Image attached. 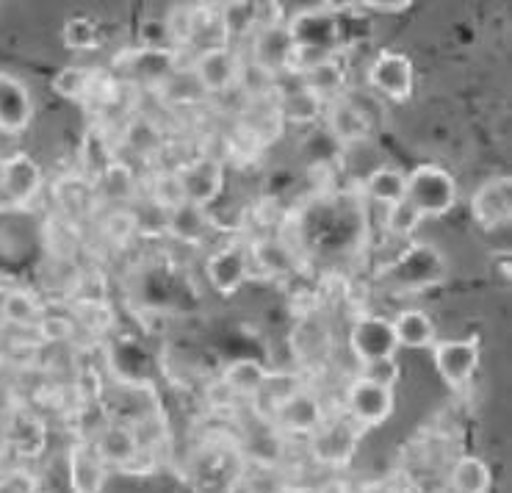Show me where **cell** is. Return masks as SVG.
<instances>
[{
	"label": "cell",
	"mask_w": 512,
	"mask_h": 493,
	"mask_svg": "<svg viewBox=\"0 0 512 493\" xmlns=\"http://www.w3.org/2000/svg\"><path fill=\"white\" fill-rule=\"evenodd\" d=\"M405 200L424 219L446 217L457 203V181L438 164H418L407 172Z\"/></svg>",
	"instance_id": "6da1fadb"
},
{
	"label": "cell",
	"mask_w": 512,
	"mask_h": 493,
	"mask_svg": "<svg viewBox=\"0 0 512 493\" xmlns=\"http://www.w3.org/2000/svg\"><path fill=\"white\" fill-rule=\"evenodd\" d=\"M360 427L349 416H324V421L308 435L310 455L330 469H344L358 452Z\"/></svg>",
	"instance_id": "7a4b0ae2"
},
{
	"label": "cell",
	"mask_w": 512,
	"mask_h": 493,
	"mask_svg": "<svg viewBox=\"0 0 512 493\" xmlns=\"http://www.w3.org/2000/svg\"><path fill=\"white\" fill-rule=\"evenodd\" d=\"M366 84L374 95L391 103H407L416 92V70L413 61L399 50H380L366 67Z\"/></svg>",
	"instance_id": "3957f363"
},
{
	"label": "cell",
	"mask_w": 512,
	"mask_h": 493,
	"mask_svg": "<svg viewBox=\"0 0 512 493\" xmlns=\"http://www.w3.org/2000/svg\"><path fill=\"white\" fill-rule=\"evenodd\" d=\"M346 347L358 363L380 361V358H393L399 352L393 325L388 316L380 313H360L352 319L349 333H346Z\"/></svg>",
	"instance_id": "277c9868"
},
{
	"label": "cell",
	"mask_w": 512,
	"mask_h": 493,
	"mask_svg": "<svg viewBox=\"0 0 512 493\" xmlns=\"http://www.w3.org/2000/svg\"><path fill=\"white\" fill-rule=\"evenodd\" d=\"M288 34L294 39V48L319 50L327 56L341 53V23L335 17V9H305L297 12L286 23Z\"/></svg>",
	"instance_id": "5b68a950"
},
{
	"label": "cell",
	"mask_w": 512,
	"mask_h": 493,
	"mask_svg": "<svg viewBox=\"0 0 512 493\" xmlns=\"http://www.w3.org/2000/svg\"><path fill=\"white\" fill-rule=\"evenodd\" d=\"M241 61L244 56H239L230 45L205 48L191 61V78L205 95H225L233 86H239Z\"/></svg>",
	"instance_id": "8992f818"
},
{
	"label": "cell",
	"mask_w": 512,
	"mask_h": 493,
	"mask_svg": "<svg viewBox=\"0 0 512 493\" xmlns=\"http://www.w3.org/2000/svg\"><path fill=\"white\" fill-rule=\"evenodd\" d=\"M175 172H178L180 186L186 194V203L208 208L225 192V161L222 158L200 153L175 167Z\"/></svg>",
	"instance_id": "52a82bcc"
},
{
	"label": "cell",
	"mask_w": 512,
	"mask_h": 493,
	"mask_svg": "<svg viewBox=\"0 0 512 493\" xmlns=\"http://www.w3.org/2000/svg\"><path fill=\"white\" fill-rule=\"evenodd\" d=\"M344 408L346 416L355 421L360 430L380 427L391 419L393 408H396V391L369 383L363 377H352V383L346 385Z\"/></svg>",
	"instance_id": "ba28073f"
},
{
	"label": "cell",
	"mask_w": 512,
	"mask_h": 493,
	"mask_svg": "<svg viewBox=\"0 0 512 493\" xmlns=\"http://www.w3.org/2000/svg\"><path fill=\"white\" fill-rule=\"evenodd\" d=\"M479 358H482V344H479L477 336L449 338V341L432 344L435 372L443 383L452 385V388H465L471 383V377L479 369Z\"/></svg>",
	"instance_id": "9c48e42d"
},
{
	"label": "cell",
	"mask_w": 512,
	"mask_h": 493,
	"mask_svg": "<svg viewBox=\"0 0 512 493\" xmlns=\"http://www.w3.org/2000/svg\"><path fill=\"white\" fill-rule=\"evenodd\" d=\"M252 275L250 244L230 241L225 247H216L205 261V277L219 294L236 297Z\"/></svg>",
	"instance_id": "30bf717a"
},
{
	"label": "cell",
	"mask_w": 512,
	"mask_h": 493,
	"mask_svg": "<svg viewBox=\"0 0 512 493\" xmlns=\"http://www.w3.org/2000/svg\"><path fill=\"white\" fill-rule=\"evenodd\" d=\"M0 189L12 200L14 211H23L36 203V197L45 192V169L28 153H12L3 158Z\"/></svg>",
	"instance_id": "8fae6325"
},
{
	"label": "cell",
	"mask_w": 512,
	"mask_h": 493,
	"mask_svg": "<svg viewBox=\"0 0 512 493\" xmlns=\"http://www.w3.org/2000/svg\"><path fill=\"white\" fill-rule=\"evenodd\" d=\"M446 275V264L438 250L427 244H413L402 258H396L391 266V280L399 289H427Z\"/></svg>",
	"instance_id": "7c38bea8"
},
{
	"label": "cell",
	"mask_w": 512,
	"mask_h": 493,
	"mask_svg": "<svg viewBox=\"0 0 512 493\" xmlns=\"http://www.w3.org/2000/svg\"><path fill=\"white\" fill-rule=\"evenodd\" d=\"M97 455L103 457L108 469L131 471L133 463L142 455V444H139V435L133 430V424L128 421H108L97 430L92 438Z\"/></svg>",
	"instance_id": "4fadbf2b"
},
{
	"label": "cell",
	"mask_w": 512,
	"mask_h": 493,
	"mask_svg": "<svg viewBox=\"0 0 512 493\" xmlns=\"http://www.w3.org/2000/svg\"><path fill=\"white\" fill-rule=\"evenodd\" d=\"M291 53H294V39L288 34L286 23L274 25V28H258L250 34V56L247 59L266 73H272L274 78L288 75Z\"/></svg>",
	"instance_id": "5bb4252c"
},
{
	"label": "cell",
	"mask_w": 512,
	"mask_h": 493,
	"mask_svg": "<svg viewBox=\"0 0 512 493\" xmlns=\"http://www.w3.org/2000/svg\"><path fill=\"white\" fill-rule=\"evenodd\" d=\"M322 399L316 394H310L308 388H299L294 397H288L280 408L274 410V416L269 419L277 433L283 435H305L308 438L319 424L324 421Z\"/></svg>",
	"instance_id": "9a60e30c"
},
{
	"label": "cell",
	"mask_w": 512,
	"mask_h": 493,
	"mask_svg": "<svg viewBox=\"0 0 512 493\" xmlns=\"http://www.w3.org/2000/svg\"><path fill=\"white\" fill-rule=\"evenodd\" d=\"M67 477L72 493H103L108 466L92 441H75L67 452Z\"/></svg>",
	"instance_id": "2e32d148"
},
{
	"label": "cell",
	"mask_w": 512,
	"mask_h": 493,
	"mask_svg": "<svg viewBox=\"0 0 512 493\" xmlns=\"http://www.w3.org/2000/svg\"><path fill=\"white\" fill-rule=\"evenodd\" d=\"M471 217L482 230H501L510 225V181L490 178L471 197Z\"/></svg>",
	"instance_id": "e0dca14e"
},
{
	"label": "cell",
	"mask_w": 512,
	"mask_h": 493,
	"mask_svg": "<svg viewBox=\"0 0 512 493\" xmlns=\"http://www.w3.org/2000/svg\"><path fill=\"white\" fill-rule=\"evenodd\" d=\"M324 120H327L330 139L338 142V145H358L371 131V120L349 95L327 103L324 106Z\"/></svg>",
	"instance_id": "ac0fdd59"
},
{
	"label": "cell",
	"mask_w": 512,
	"mask_h": 493,
	"mask_svg": "<svg viewBox=\"0 0 512 493\" xmlns=\"http://www.w3.org/2000/svg\"><path fill=\"white\" fill-rule=\"evenodd\" d=\"M34 114L31 92L28 86L14 75L0 73V133L17 136L28 128Z\"/></svg>",
	"instance_id": "d6986e66"
},
{
	"label": "cell",
	"mask_w": 512,
	"mask_h": 493,
	"mask_svg": "<svg viewBox=\"0 0 512 493\" xmlns=\"http://www.w3.org/2000/svg\"><path fill=\"white\" fill-rule=\"evenodd\" d=\"M297 81L302 89H308L310 95L319 97L324 106L333 103V100L346 95V56L338 53V56L319 61L316 67L299 73Z\"/></svg>",
	"instance_id": "ffe728a7"
},
{
	"label": "cell",
	"mask_w": 512,
	"mask_h": 493,
	"mask_svg": "<svg viewBox=\"0 0 512 493\" xmlns=\"http://www.w3.org/2000/svg\"><path fill=\"white\" fill-rule=\"evenodd\" d=\"M391 325L399 349H432L438 341V327L424 308H402Z\"/></svg>",
	"instance_id": "44dd1931"
},
{
	"label": "cell",
	"mask_w": 512,
	"mask_h": 493,
	"mask_svg": "<svg viewBox=\"0 0 512 493\" xmlns=\"http://www.w3.org/2000/svg\"><path fill=\"white\" fill-rule=\"evenodd\" d=\"M294 81H297V75H294ZM274 109H277L280 122H291V125H313L324 117L322 100L310 95L308 89H302L299 81L288 92L274 89Z\"/></svg>",
	"instance_id": "7402d4cb"
},
{
	"label": "cell",
	"mask_w": 512,
	"mask_h": 493,
	"mask_svg": "<svg viewBox=\"0 0 512 493\" xmlns=\"http://www.w3.org/2000/svg\"><path fill=\"white\" fill-rule=\"evenodd\" d=\"M95 194L100 200H106L111 208H131L139 194V181L133 175L131 164L117 158L95 181Z\"/></svg>",
	"instance_id": "603a6c76"
},
{
	"label": "cell",
	"mask_w": 512,
	"mask_h": 493,
	"mask_svg": "<svg viewBox=\"0 0 512 493\" xmlns=\"http://www.w3.org/2000/svg\"><path fill=\"white\" fill-rule=\"evenodd\" d=\"M288 344H291L294 358L308 366V363L322 361L324 355L330 352V344H333V341H330V330L324 325V319H319V316L313 313V316H305V319L294 327Z\"/></svg>",
	"instance_id": "cb8c5ba5"
},
{
	"label": "cell",
	"mask_w": 512,
	"mask_h": 493,
	"mask_svg": "<svg viewBox=\"0 0 512 493\" xmlns=\"http://www.w3.org/2000/svg\"><path fill=\"white\" fill-rule=\"evenodd\" d=\"M214 228V219L208 208H200L194 203H183L175 211H169L167 230L172 239H178L180 244H203L208 230Z\"/></svg>",
	"instance_id": "d4e9b609"
},
{
	"label": "cell",
	"mask_w": 512,
	"mask_h": 493,
	"mask_svg": "<svg viewBox=\"0 0 512 493\" xmlns=\"http://www.w3.org/2000/svg\"><path fill=\"white\" fill-rule=\"evenodd\" d=\"M45 302L36 297L34 291L12 286L3 297V308H0V319L3 325L17 327V330H36L39 319L45 316Z\"/></svg>",
	"instance_id": "484cf974"
},
{
	"label": "cell",
	"mask_w": 512,
	"mask_h": 493,
	"mask_svg": "<svg viewBox=\"0 0 512 493\" xmlns=\"http://www.w3.org/2000/svg\"><path fill=\"white\" fill-rule=\"evenodd\" d=\"M299 388H305L299 374L269 372L266 374V380H263L261 391H258L250 402L255 405V413H258L263 421H269L274 416V410L280 408L288 397H294Z\"/></svg>",
	"instance_id": "4316f807"
},
{
	"label": "cell",
	"mask_w": 512,
	"mask_h": 493,
	"mask_svg": "<svg viewBox=\"0 0 512 493\" xmlns=\"http://www.w3.org/2000/svg\"><path fill=\"white\" fill-rule=\"evenodd\" d=\"M405 189L407 172H402V169L396 167H374L369 175H366V181H363V192H366V197H369L371 203L382 205V208L405 200Z\"/></svg>",
	"instance_id": "83f0119b"
},
{
	"label": "cell",
	"mask_w": 512,
	"mask_h": 493,
	"mask_svg": "<svg viewBox=\"0 0 512 493\" xmlns=\"http://www.w3.org/2000/svg\"><path fill=\"white\" fill-rule=\"evenodd\" d=\"M252 269L261 266L269 277H288L297 264V253L283 239H261L250 244Z\"/></svg>",
	"instance_id": "f1b7e54d"
},
{
	"label": "cell",
	"mask_w": 512,
	"mask_h": 493,
	"mask_svg": "<svg viewBox=\"0 0 512 493\" xmlns=\"http://www.w3.org/2000/svg\"><path fill=\"white\" fill-rule=\"evenodd\" d=\"M269 369L255 358H239L227 366L222 372V383L230 388V394L236 399H252L261 391L263 380H266Z\"/></svg>",
	"instance_id": "f546056e"
},
{
	"label": "cell",
	"mask_w": 512,
	"mask_h": 493,
	"mask_svg": "<svg viewBox=\"0 0 512 493\" xmlns=\"http://www.w3.org/2000/svg\"><path fill=\"white\" fill-rule=\"evenodd\" d=\"M142 192L147 197V203L167 211V214L186 203V194H183V186H180L175 169H155L153 175L144 181Z\"/></svg>",
	"instance_id": "4dcf8cb0"
},
{
	"label": "cell",
	"mask_w": 512,
	"mask_h": 493,
	"mask_svg": "<svg viewBox=\"0 0 512 493\" xmlns=\"http://www.w3.org/2000/svg\"><path fill=\"white\" fill-rule=\"evenodd\" d=\"M449 482H452L454 493H490L493 477H490V466L485 460L463 455L449 471Z\"/></svg>",
	"instance_id": "1f68e13d"
},
{
	"label": "cell",
	"mask_w": 512,
	"mask_h": 493,
	"mask_svg": "<svg viewBox=\"0 0 512 493\" xmlns=\"http://www.w3.org/2000/svg\"><path fill=\"white\" fill-rule=\"evenodd\" d=\"M95 70H86V67H64L53 78V92L64 100H75V103H86L92 95V86H95Z\"/></svg>",
	"instance_id": "d6a6232c"
},
{
	"label": "cell",
	"mask_w": 512,
	"mask_h": 493,
	"mask_svg": "<svg viewBox=\"0 0 512 493\" xmlns=\"http://www.w3.org/2000/svg\"><path fill=\"white\" fill-rule=\"evenodd\" d=\"M382 225H385V233L393 236V239H413L421 230V225H424V217L407 200H399V203L385 208Z\"/></svg>",
	"instance_id": "836d02e7"
},
{
	"label": "cell",
	"mask_w": 512,
	"mask_h": 493,
	"mask_svg": "<svg viewBox=\"0 0 512 493\" xmlns=\"http://www.w3.org/2000/svg\"><path fill=\"white\" fill-rule=\"evenodd\" d=\"M45 244H48V253L53 255V261H72V255L78 253V233L70 219L53 217L45 230Z\"/></svg>",
	"instance_id": "e575fe53"
},
{
	"label": "cell",
	"mask_w": 512,
	"mask_h": 493,
	"mask_svg": "<svg viewBox=\"0 0 512 493\" xmlns=\"http://www.w3.org/2000/svg\"><path fill=\"white\" fill-rule=\"evenodd\" d=\"M61 42L64 48L72 53H89V50L100 48V31H97L95 20L89 17H70L61 31Z\"/></svg>",
	"instance_id": "d590c367"
},
{
	"label": "cell",
	"mask_w": 512,
	"mask_h": 493,
	"mask_svg": "<svg viewBox=\"0 0 512 493\" xmlns=\"http://www.w3.org/2000/svg\"><path fill=\"white\" fill-rule=\"evenodd\" d=\"M125 142L136 156L150 158L161 150V133L155 128L153 120L147 117H131L125 125Z\"/></svg>",
	"instance_id": "8d00e7d4"
},
{
	"label": "cell",
	"mask_w": 512,
	"mask_h": 493,
	"mask_svg": "<svg viewBox=\"0 0 512 493\" xmlns=\"http://www.w3.org/2000/svg\"><path fill=\"white\" fill-rule=\"evenodd\" d=\"M355 377H363V380H369V383L396 391V385L402 380V366L396 361V355H393V358H380V361L360 363V372L355 374Z\"/></svg>",
	"instance_id": "74e56055"
},
{
	"label": "cell",
	"mask_w": 512,
	"mask_h": 493,
	"mask_svg": "<svg viewBox=\"0 0 512 493\" xmlns=\"http://www.w3.org/2000/svg\"><path fill=\"white\" fill-rule=\"evenodd\" d=\"M39 341L45 344H67L75 333V319H70L67 313H50L45 311V316L39 319V325L34 330Z\"/></svg>",
	"instance_id": "f35d334b"
},
{
	"label": "cell",
	"mask_w": 512,
	"mask_h": 493,
	"mask_svg": "<svg viewBox=\"0 0 512 493\" xmlns=\"http://www.w3.org/2000/svg\"><path fill=\"white\" fill-rule=\"evenodd\" d=\"M103 233L114 244H128L139 233V222L133 217L131 208H111L106 222H103Z\"/></svg>",
	"instance_id": "ab89813d"
},
{
	"label": "cell",
	"mask_w": 512,
	"mask_h": 493,
	"mask_svg": "<svg viewBox=\"0 0 512 493\" xmlns=\"http://www.w3.org/2000/svg\"><path fill=\"white\" fill-rule=\"evenodd\" d=\"M0 493H34V482L23 474H3L0 477Z\"/></svg>",
	"instance_id": "60d3db41"
},
{
	"label": "cell",
	"mask_w": 512,
	"mask_h": 493,
	"mask_svg": "<svg viewBox=\"0 0 512 493\" xmlns=\"http://www.w3.org/2000/svg\"><path fill=\"white\" fill-rule=\"evenodd\" d=\"M363 6H369L371 12H380V14H402L407 12L413 3H363Z\"/></svg>",
	"instance_id": "b9f144b4"
},
{
	"label": "cell",
	"mask_w": 512,
	"mask_h": 493,
	"mask_svg": "<svg viewBox=\"0 0 512 493\" xmlns=\"http://www.w3.org/2000/svg\"><path fill=\"white\" fill-rule=\"evenodd\" d=\"M227 493H255V491H252L250 482L244 480V477H239V480H236L233 485H230V488H227Z\"/></svg>",
	"instance_id": "7bdbcfd3"
},
{
	"label": "cell",
	"mask_w": 512,
	"mask_h": 493,
	"mask_svg": "<svg viewBox=\"0 0 512 493\" xmlns=\"http://www.w3.org/2000/svg\"><path fill=\"white\" fill-rule=\"evenodd\" d=\"M3 327L6 325H3V319H0V338H3Z\"/></svg>",
	"instance_id": "ee69618b"
},
{
	"label": "cell",
	"mask_w": 512,
	"mask_h": 493,
	"mask_svg": "<svg viewBox=\"0 0 512 493\" xmlns=\"http://www.w3.org/2000/svg\"><path fill=\"white\" fill-rule=\"evenodd\" d=\"M3 158L6 156H0V175H3Z\"/></svg>",
	"instance_id": "f6af8a7d"
}]
</instances>
